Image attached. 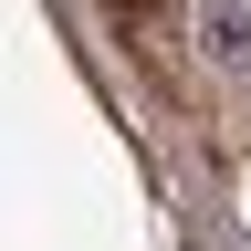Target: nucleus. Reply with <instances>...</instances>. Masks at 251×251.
<instances>
[{
	"label": "nucleus",
	"instance_id": "1",
	"mask_svg": "<svg viewBox=\"0 0 251 251\" xmlns=\"http://www.w3.org/2000/svg\"><path fill=\"white\" fill-rule=\"evenodd\" d=\"M199 31H209V52L230 63V74H251V0H209Z\"/></svg>",
	"mask_w": 251,
	"mask_h": 251
},
{
	"label": "nucleus",
	"instance_id": "2",
	"mask_svg": "<svg viewBox=\"0 0 251 251\" xmlns=\"http://www.w3.org/2000/svg\"><path fill=\"white\" fill-rule=\"evenodd\" d=\"M115 11H157V0H115Z\"/></svg>",
	"mask_w": 251,
	"mask_h": 251
}]
</instances>
